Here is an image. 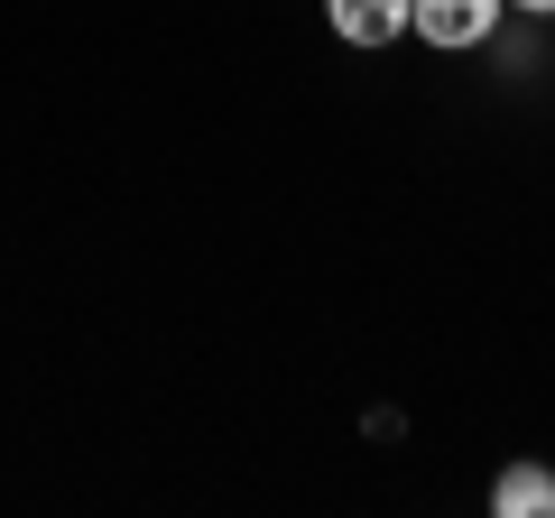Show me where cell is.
<instances>
[{
    "label": "cell",
    "instance_id": "cell-1",
    "mask_svg": "<svg viewBox=\"0 0 555 518\" xmlns=\"http://www.w3.org/2000/svg\"><path fill=\"white\" fill-rule=\"evenodd\" d=\"M500 20V0H408V28L426 47H481Z\"/></svg>",
    "mask_w": 555,
    "mask_h": 518
},
{
    "label": "cell",
    "instance_id": "cell-2",
    "mask_svg": "<svg viewBox=\"0 0 555 518\" xmlns=\"http://www.w3.org/2000/svg\"><path fill=\"white\" fill-rule=\"evenodd\" d=\"M324 10H334V28L352 47H389L398 28H408V0H324Z\"/></svg>",
    "mask_w": 555,
    "mask_h": 518
},
{
    "label": "cell",
    "instance_id": "cell-3",
    "mask_svg": "<svg viewBox=\"0 0 555 518\" xmlns=\"http://www.w3.org/2000/svg\"><path fill=\"white\" fill-rule=\"evenodd\" d=\"M491 500H500L509 518H528V509L546 518V509H555V472H546V463H518V472H500V491H491Z\"/></svg>",
    "mask_w": 555,
    "mask_h": 518
},
{
    "label": "cell",
    "instance_id": "cell-4",
    "mask_svg": "<svg viewBox=\"0 0 555 518\" xmlns=\"http://www.w3.org/2000/svg\"><path fill=\"white\" fill-rule=\"evenodd\" d=\"M518 10H537V20H555V0H518Z\"/></svg>",
    "mask_w": 555,
    "mask_h": 518
}]
</instances>
